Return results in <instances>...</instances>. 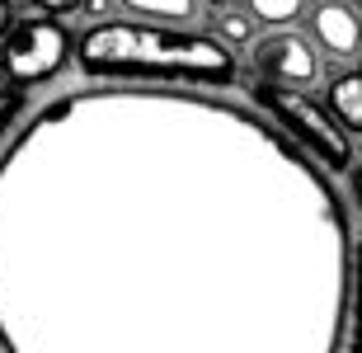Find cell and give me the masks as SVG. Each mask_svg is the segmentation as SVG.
I'll return each instance as SVG.
<instances>
[{
	"instance_id": "7c38bea8",
	"label": "cell",
	"mask_w": 362,
	"mask_h": 353,
	"mask_svg": "<svg viewBox=\"0 0 362 353\" xmlns=\"http://www.w3.org/2000/svg\"><path fill=\"white\" fill-rule=\"evenodd\" d=\"M349 353H362V241L353 250V335H349Z\"/></svg>"
},
{
	"instance_id": "e0dca14e",
	"label": "cell",
	"mask_w": 362,
	"mask_h": 353,
	"mask_svg": "<svg viewBox=\"0 0 362 353\" xmlns=\"http://www.w3.org/2000/svg\"><path fill=\"white\" fill-rule=\"evenodd\" d=\"M198 5H207V10H226V5H235V0H198Z\"/></svg>"
},
{
	"instance_id": "8fae6325",
	"label": "cell",
	"mask_w": 362,
	"mask_h": 353,
	"mask_svg": "<svg viewBox=\"0 0 362 353\" xmlns=\"http://www.w3.org/2000/svg\"><path fill=\"white\" fill-rule=\"evenodd\" d=\"M28 95H33V90H19V85H0V141L10 137V127H14V122L24 118Z\"/></svg>"
},
{
	"instance_id": "9a60e30c",
	"label": "cell",
	"mask_w": 362,
	"mask_h": 353,
	"mask_svg": "<svg viewBox=\"0 0 362 353\" xmlns=\"http://www.w3.org/2000/svg\"><path fill=\"white\" fill-rule=\"evenodd\" d=\"M10 14H14L10 0H0V38H5V28H10Z\"/></svg>"
},
{
	"instance_id": "4fadbf2b",
	"label": "cell",
	"mask_w": 362,
	"mask_h": 353,
	"mask_svg": "<svg viewBox=\"0 0 362 353\" xmlns=\"http://www.w3.org/2000/svg\"><path fill=\"white\" fill-rule=\"evenodd\" d=\"M33 10H38V14H57V19H62V14L81 10V0H33Z\"/></svg>"
},
{
	"instance_id": "7a4b0ae2",
	"label": "cell",
	"mask_w": 362,
	"mask_h": 353,
	"mask_svg": "<svg viewBox=\"0 0 362 353\" xmlns=\"http://www.w3.org/2000/svg\"><path fill=\"white\" fill-rule=\"evenodd\" d=\"M71 57L81 76L113 85H193L226 90L240 66L221 38L198 28L146 24V19H99L71 38Z\"/></svg>"
},
{
	"instance_id": "9c48e42d",
	"label": "cell",
	"mask_w": 362,
	"mask_h": 353,
	"mask_svg": "<svg viewBox=\"0 0 362 353\" xmlns=\"http://www.w3.org/2000/svg\"><path fill=\"white\" fill-rule=\"evenodd\" d=\"M245 10L255 14V24H269V28H292L296 19H306L310 0H245Z\"/></svg>"
},
{
	"instance_id": "30bf717a",
	"label": "cell",
	"mask_w": 362,
	"mask_h": 353,
	"mask_svg": "<svg viewBox=\"0 0 362 353\" xmlns=\"http://www.w3.org/2000/svg\"><path fill=\"white\" fill-rule=\"evenodd\" d=\"M259 24L250 10H235V5H226V10H216V33L212 38H221L226 47H245V42H255Z\"/></svg>"
},
{
	"instance_id": "5bb4252c",
	"label": "cell",
	"mask_w": 362,
	"mask_h": 353,
	"mask_svg": "<svg viewBox=\"0 0 362 353\" xmlns=\"http://www.w3.org/2000/svg\"><path fill=\"white\" fill-rule=\"evenodd\" d=\"M108 5H113V0H81L85 14H108Z\"/></svg>"
},
{
	"instance_id": "6da1fadb",
	"label": "cell",
	"mask_w": 362,
	"mask_h": 353,
	"mask_svg": "<svg viewBox=\"0 0 362 353\" xmlns=\"http://www.w3.org/2000/svg\"><path fill=\"white\" fill-rule=\"evenodd\" d=\"M349 273L329 175L216 90L99 81L0 151L10 353H334Z\"/></svg>"
},
{
	"instance_id": "8992f818",
	"label": "cell",
	"mask_w": 362,
	"mask_h": 353,
	"mask_svg": "<svg viewBox=\"0 0 362 353\" xmlns=\"http://www.w3.org/2000/svg\"><path fill=\"white\" fill-rule=\"evenodd\" d=\"M310 33L320 57H339V62H353L362 52V14H353L349 0H315L306 10Z\"/></svg>"
},
{
	"instance_id": "ba28073f",
	"label": "cell",
	"mask_w": 362,
	"mask_h": 353,
	"mask_svg": "<svg viewBox=\"0 0 362 353\" xmlns=\"http://www.w3.org/2000/svg\"><path fill=\"white\" fill-rule=\"evenodd\" d=\"M118 5L146 24H175V28H193L202 10L198 0H118Z\"/></svg>"
},
{
	"instance_id": "3957f363",
	"label": "cell",
	"mask_w": 362,
	"mask_h": 353,
	"mask_svg": "<svg viewBox=\"0 0 362 353\" xmlns=\"http://www.w3.org/2000/svg\"><path fill=\"white\" fill-rule=\"evenodd\" d=\"M250 99H255V109L264 113L296 151H306L310 161L320 165L325 175L353 170V137L344 132V127L329 118V109L315 104L306 90L255 76V81H250Z\"/></svg>"
},
{
	"instance_id": "2e32d148",
	"label": "cell",
	"mask_w": 362,
	"mask_h": 353,
	"mask_svg": "<svg viewBox=\"0 0 362 353\" xmlns=\"http://www.w3.org/2000/svg\"><path fill=\"white\" fill-rule=\"evenodd\" d=\"M353 198H358V207H362V165H353Z\"/></svg>"
},
{
	"instance_id": "277c9868",
	"label": "cell",
	"mask_w": 362,
	"mask_h": 353,
	"mask_svg": "<svg viewBox=\"0 0 362 353\" xmlns=\"http://www.w3.org/2000/svg\"><path fill=\"white\" fill-rule=\"evenodd\" d=\"M71 62V28L57 14H24L10 19L5 38H0V76L5 85L19 90H38L57 81Z\"/></svg>"
},
{
	"instance_id": "ac0fdd59",
	"label": "cell",
	"mask_w": 362,
	"mask_h": 353,
	"mask_svg": "<svg viewBox=\"0 0 362 353\" xmlns=\"http://www.w3.org/2000/svg\"><path fill=\"white\" fill-rule=\"evenodd\" d=\"M349 5H353V14H362V0H349Z\"/></svg>"
},
{
	"instance_id": "5b68a950",
	"label": "cell",
	"mask_w": 362,
	"mask_h": 353,
	"mask_svg": "<svg viewBox=\"0 0 362 353\" xmlns=\"http://www.w3.org/2000/svg\"><path fill=\"white\" fill-rule=\"evenodd\" d=\"M255 66L264 81H278V85H296V90H306V85L320 81V52H315V42L306 33H296V28H269V33H255Z\"/></svg>"
},
{
	"instance_id": "52a82bcc",
	"label": "cell",
	"mask_w": 362,
	"mask_h": 353,
	"mask_svg": "<svg viewBox=\"0 0 362 353\" xmlns=\"http://www.w3.org/2000/svg\"><path fill=\"white\" fill-rule=\"evenodd\" d=\"M325 109L349 137L362 132V71H339L325 85Z\"/></svg>"
}]
</instances>
